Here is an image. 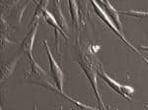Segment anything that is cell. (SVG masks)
<instances>
[{
    "label": "cell",
    "instance_id": "cell-1",
    "mask_svg": "<svg viewBox=\"0 0 148 110\" xmlns=\"http://www.w3.org/2000/svg\"><path fill=\"white\" fill-rule=\"evenodd\" d=\"M29 59H30V64H31V71L26 74V78L40 86L51 88V90L58 92L56 86L53 85V83L51 82L52 80L51 77L36 62L34 57H31Z\"/></svg>",
    "mask_w": 148,
    "mask_h": 110
},
{
    "label": "cell",
    "instance_id": "cell-2",
    "mask_svg": "<svg viewBox=\"0 0 148 110\" xmlns=\"http://www.w3.org/2000/svg\"><path fill=\"white\" fill-rule=\"evenodd\" d=\"M81 67H82L83 71H84L85 75L87 76L88 80H89L90 84L92 86V88L94 90L95 94H96L97 100L99 102V104L101 105L103 110H106V107H105L104 103H103V100L101 98V94L99 92V88H98V82H97V70L92 66L91 61L87 58V57H81L80 61H79Z\"/></svg>",
    "mask_w": 148,
    "mask_h": 110
},
{
    "label": "cell",
    "instance_id": "cell-3",
    "mask_svg": "<svg viewBox=\"0 0 148 110\" xmlns=\"http://www.w3.org/2000/svg\"><path fill=\"white\" fill-rule=\"evenodd\" d=\"M45 46H46V50L49 55V66H51V77L53 80L54 85L56 86L58 92L60 94H63V72L61 70V68L58 66L57 62L56 61V59L52 56V53L49 49V46L47 44V40H42Z\"/></svg>",
    "mask_w": 148,
    "mask_h": 110
},
{
    "label": "cell",
    "instance_id": "cell-4",
    "mask_svg": "<svg viewBox=\"0 0 148 110\" xmlns=\"http://www.w3.org/2000/svg\"><path fill=\"white\" fill-rule=\"evenodd\" d=\"M97 73H98V75H99L100 77L105 81V82L108 84V85L113 88L114 92H118L121 96H123V98L127 99L128 101H131V100H132V98H131V95H132V94L134 92L133 88L130 87V86H126V85H121V84L116 82V81L113 80L111 77H109V76L103 71H98Z\"/></svg>",
    "mask_w": 148,
    "mask_h": 110
},
{
    "label": "cell",
    "instance_id": "cell-5",
    "mask_svg": "<svg viewBox=\"0 0 148 110\" xmlns=\"http://www.w3.org/2000/svg\"><path fill=\"white\" fill-rule=\"evenodd\" d=\"M91 3H92V5L94 6L95 12H96L97 15L99 16V18H100V19H102V20L104 21V23L106 24V25L108 26V27H109L110 29H111V30L113 31V32H114V33H116V35H118V37H120V39H121V40H123V41L125 42V43L126 45H128V46H130V48H132L135 52H138L137 50H136V48H134V46H133V45L131 44V43H130V41H128V40H126L125 37H123V33H121V32H120V30H119V29L116 28V26L113 23V21H112L111 19L109 18V16L106 14V12H105V11L101 8V6H100L96 1H91Z\"/></svg>",
    "mask_w": 148,
    "mask_h": 110
},
{
    "label": "cell",
    "instance_id": "cell-6",
    "mask_svg": "<svg viewBox=\"0 0 148 110\" xmlns=\"http://www.w3.org/2000/svg\"><path fill=\"white\" fill-rule=\"evenodd\" d=\"M33 23H34V25L32 26L30 32L27 33V35L22 41V44H21V48L28 54L29 58L33 57V45H34L36 33L38 32V28H39V21H36Z\"/></svg>",
    "mask_w": 148,
    "mask_h": 110
},
{
    "label": "cell",
    "instance_id": "cell-7",
    "mask_svg": "<svg viewBox=\"0 0 148 110\" xmlns=\"http://www.w3.org/2000/svg\"><path fill=\"white\" fill-rule=\"evenodd\" d=\"M101 3L105 6V8H106V11H105L106 14L109 16V18L113 21V23L116 26V28H118L119 30H120V32L121 33L123 32V27H121V22L120 16H119V12L116 11V9L114 8L109 1L102 0Z\"/></svg>",
    "mask_w": 148,
    "mask_h": 110
},
{
    "label": "cell",
    "instance_id": "cell-8",
    "mask_svg": "<svg viewBox=\"0 0 148 110\" xmlns=\"http://www.w3.org/2000/svg\"><path fill=\"white\" fill-rule=\"evenodd\" d=\"M52 15L54 16V18H56V20L57 21L58 25L60 26L61 29L64 31V33H66V32H67V24H66V21L63 17L62 12H61L58 1H56V9H54V13L52 14Z\"/></svg>",
    "mask_w": 148,
    "mask_h": 110
},
{
    "label": "cell",
    "instance_id": "cell-9",
    "mask_svg": "<svg viewBox=\"0 0 148 110\" xmlns=\"http://www.w3.org/2000/svg\"><path fill=\"white\" fill-rule=\"evenodd\" d=\"M42 16L45 17V19L47 20V22L49 24V25L51 26V27H53L54 29H56V31H58V32H60L62 35H64L65 37H67V35H66V33H64V31L61 29L60 26L58 25V23H57V21L56 20V18H54V16L52 15V14L51 13V12H49L47 10H46L42 13Z\"/></svg>",
    "mask_w": 148,
    "mask_h": 110
},
{
    "label": "cell",
    "instance_id": "cell-10",
    "mask_svg": "<svg viewBox=\"0 0 148 110\" xmlns=\"http://www.w3.org/2000/svg\"><path fill=\"white\" fill-rule=\"evenodd\" d=\"M69 8H70V14L72 17V22L75 27H78L79 23V16H78V6L75 1H69Z\"/></svg>",
    "mask_w": 148,
    "mask_h": 110
},
{
    "label": "cell",
    "instance_id": "cell-11",
    "mask_svg": "<svg viewBox=\"0 0 148 110\" xmlns=\"http://www.w3.org/2000/svg\"><path fill=\"white\" fill-rule=\"evenodd\" d=\"M62 95H63V96L65 97V98L67 99V100H69V101H70L72 104H74L75 106H77L80 110H101V109H99V108H96V107L89 106V105H87V104L82 103V102L78 101V100H76V99L72 98V97L67 96V95H66L65 94H63Z\"/></svg>",
    "mask_w": 148,
    "mask_h": 110
},
{
    "label": "cell",
    "instance_id": "cell-12",
    "mask_svg": "<svg viewBox=\"0 0 148 110\" xmlns=\"http://www.w3.org/2000/svg\"><path fill=\"white\" fill-rule=\"evenodd\" d=\"M17 61H18V58H16L15 60H11L10 62H7V63H5L6 64V70H2V76H1V78L4 77L5 73H6L5 78L8 77L9 75H11L12 71H13V69H14V67H15L16 63H17Z\"/></svg>",
    "mask_w": 148,
    "mask_h": 110
},
{
    "label": "cell",
    "instance_id": "cell-13",
    "mask_svg": "<svg viewBox=\"0 0 148 110\" xmlns=\"http://www.w3.org/2000/svg\"><path fill=\"white\" fill-rule=\"evenodd\" d=\"M120 14H125V15H128V16H132V17H144V16H148V12H144V11H134V10H130V11H121L119 12Z\"/></svg>",
    "mask_w": 148,
    "mask_h": 110
},
{
    "label": "cell",
    "instance_id": "cell-14",
    "mask_svg": "<svg viewBox=\"0 0 148 110\" xmlns=\"http://www.w3.org/2000/svg\"><path fill=\"white\" fill-rule=\"evenodd\" d=\"M140 48L143 49V50H146V51H148V46H145V45H141V46H140Z\"/></svg>",
    "mask_w": 148,
    "mask_h": 110
},
{
    "label": "cell",
    "instance_id": "cell-15",
    "mask_svg": "<svg viewBox=\"0 0 148 110\" xmlns=\"http://www.w3.org/2000/svg\"><path fill=\"white\" fill-rule=\"evenodd\" d=\"M140 56H141V57H142V58H143V60H144V61H145V63H146V64H147V65H148V59H146V58H145V57H144V56H142V55H140Z\"/></svg>",
    "mask_w": 148,
    "mask_h": 110
},
{
    "label": "cell",
    "instance_id": "cell-16",
    "mask_svg": "<svg viewBox=\"0 0 148 110\" xmlns=\"http://www.w3.org/2000/svg\"><path fill=\"white\" fill-rule=\"evenodd\" d=\"M34 110H38V109H37V107H36V106L34 107Z\"/></svg>",
    "mask_w": 148,
    "mask_h": 110
},
{
    "label": "cell",
    "instance_id": "cell-17",
    "mask_svg": "<svg viewBox=\"0 0 148 110\" xmlns=\"http://www.w3.org/2000/svg\"><path fill=\"white\" fill-rule=\"evenodd\" d=\"M116 110H118V108H116Z\"/></svg>",
    "mask_w": 148,
    "mask_h": 110
}]
</instances>
